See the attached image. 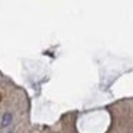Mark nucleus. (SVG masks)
I'll use <instances>...</instances> for the list:
<instances>
[{
	"label": "nucleus",
	"instance_id": "obj_1",
	"mask_svg": "<svg viewBox=\"0 0 133 133\" xmlns=\"http://www.w3.org/2000/svg\"><path fill=\"white\" fill-rule=\"evenodd\" d=\"M13 122V115L10 112H6L3 115V117H2V123H0V127H7L10 126Z\"/></svg>",
	"mask_w": 133,
	"mask_h": 133
},
{
	"label": "nucleus",
	"instance_id": "obj_2",
	"mask_svg": "<svg viewBox=\"0 0 133 133\" xmlns=\"http://www.w3.org/2000/svg\"><path fill=\"white\" fill-rule=\"evenodd\" d=\"M0 102H2V93H0Z\"/></svg>",
	"mask_w": 133,
	"mask_h": 133
}]
</instances>
